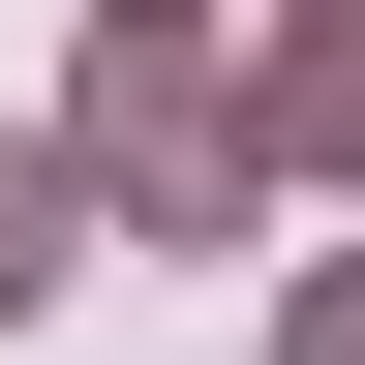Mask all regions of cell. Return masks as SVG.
Here are the masks:
<instances>
[{"instance_id": "cell-1", "label": "cell", "mask_w": 365, "mask_h": 365, "mask_svg": "<svg viewBox=\"0 0 365 365\" xmlns=\"http://www.w3.org/2000/svg\"><path fill=\"white\" fill-rule=\"evenodd\" d=\"M91 153L153 182V213H244V122L182 91V31H122V91H91Z\"/></svg>"}, {"instance_id": "cell-2", "label": "cell", "mask_w": 365, "mask_h": 365, "mask_svg": "<svg viewBox=\"0 0 365 365\" xmlns=\"http://www.w3.org/2000/svg\"><path fill=\"white\" fill-rule=\"evenodd\" d=\"M61 244H91V182H61V153H0V304H61Z\"/></svg>"}, {"instance_id": "cell-3", "label": "cell", "mask_w": 365, "mask_h": 365, "mask_svg": "<svg viewBox=\"0 0 365 365\" xmlns=\"http://www.w3.org/2000/svg\"><path fill=\"white\" fill-rule=\"evenodd\" d=\"M274 122H304V153H365V0L304 31V61H274Z\"/></svg>"}, {"instance_id": "cell-4", "label": "cell", "mask_w": 365, "mask_h": 365, "mask_svg": "<svg viewBox=\"0 0 365 365\" xmlns=\"http://www.w3.org/2000/svg\"><path fill=\"white\" fill-rule=\"evenodd\" d=\"M304 365H365V274H335V304H304Z\"/></svg>"}, {"instance_id": "cell-5", "label": "cell", "mask_w": 365, "mask_h": 365, "mask_svg": "<svg viewBox=\"0 0 365 365\" xmlns=\"http://www.w3.org/2000/svg\"><path fill=\"white\" fill-rule=\"evenodd\" d=\"M122 31H213V0H122Z\"/></svg>"}]
</instances>
